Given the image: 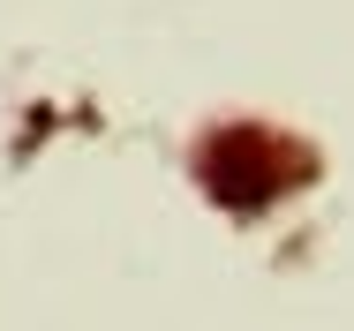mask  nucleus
<instances>
[{
  "mask_svg": "<svg viewBox=\"0 0 354 331\" xmlns=\"http://www.w3.org/2000/svg\"><path fill=\"white\" fill-rule=\"evenodd\" d=\"M204 181H212L218 203L257 211V203H272V189H279V158L264 151V135H257V129H226L212 151H204Z\"/></svg>",
  "mask_w": 354,
  "mask_h": 331,
  "instance_id": "f257e3e1",
  "label": "nucleus"
}]
</instances>
